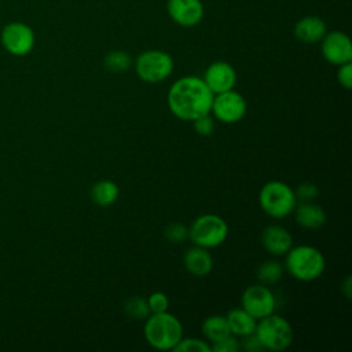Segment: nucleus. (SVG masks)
<instances>
[{"instance_id": "1", "label": "nucleus", "mask_w": 352, "mask_h": 352, "mask_svg": "<svg viewBox=\"0 0 352 352\" xmlns=\"http://www.w3.org/2000/svg\"><path fill=\"white\" fill-rule=\"evenodd\" d=\"M213 95L214 94L208 88L202 77L183 76L169 87L166 103L176 118L194 121L210 113Z\"/></svg>"}, {"instance_id": "2", "label": "nucleus", "mask_w": 352, "mask_h": 352, "mask_svg": "<svg viewBox=\"0 0 352 352\" xmlns=\"http://www.w3.org/2000/svg\"><path fill=\"white\" fill-rule=\"evenodd\" d=\"M144 338L150 346L158 351H173L183 337L180 319L169 311L150 314L144 319Z\"/></svg>"}, {"instance_id": "3", "label": "nucleus", "mask_w": 352, "mask_h": 352, "mask_svg": "<svg viewBox=\"0 0 352 352\" xmlns=\"http://www.w3.org/2000/svg\"><path fill=\"white\" fill-rule=\"evenodd\" d=\"M285 268L294 279L312 282L320 278L324 272L326 258L318 248L301 243L289 249L286 253Z\"/></svg>"}, {"instance_id": "4", "label": "nucleus", "mask_w": 352, "mask_h": 352, "mask_svg": "<svg viewBox=\"0 0 352 352\" xmlns=\"http://www.w3.org/2000/svg\"><path fill=\"white\" fill-rule=\"evenodd\" d=\"M297 204L294 188L280 180H270L258 191V205L272 219L289 216Z\"/></svg>"}, {"instance_id": "5", "label": "nucleus", "mask_w": 352, "mask_h": 352, "mask_svg": "<svg viewBox=\"0 0 352 352\" xmlns=\"http://www.w3.org/2000/svg\"><path fill=\"white\" fill-rule=\"evenodd\" d=\"M254 334L260 340L264 351L272 352L287 349L294 338L290 322L275 312L257 320Z\"/></svg>"}, {"instance_id": "6", "label": "nucleus", "mask_w": 352, "mask_h": 352, "mask_svg": "<svg viewBox=\"0 0 352 352\" xmlns=\"http://www.w3.org/2000/svg\"><path fill=\"white\" fill-rule=\"evenodd\" d=\"M228 236L227 221L214 213H205L195 217L188 227V239L192 245L213 249L226 242Z\"/></svg>"}, {"instance_id": "7", "label": "nucleus", "mask_w": 352, "mask_h": 352, "mask_svg": "<svg viewBox=\"0 0 352 352\" xmlns=\"http://www.w3.org/2000/svg\"><path fill=\"white\" fill-rule=\"evenodd\" d=\"M175 67L173 58L161 50H147L138 55L135 72L138 77L148 84H157L166 80Z\"/></svg>"}, {"instance_id": "8", "label": "nucleus", "mask_w": 352, "mask_h": 352, "mask_svg": "<svg viewBox=\"0 0 352 352\" xmlns=\"http://www.w3.org/2000/svg\"><path fill=\"white\" fill-rule=\"evenodd\" d=\"M0 43L8 54L14 56H25L32 52L36 36L28 23L12 21L3 26L0 32Z\"/></svg>"}, {"instance_id": "9", "label": "nucleus", "mask_w": 352, "mask_h": 352, "mask_svg": "<svg viewBox=\"0 0 352 352\" xmlns=\"http://www.w3.org/2000/svg\"><path fill=\"white\" fill-rule=\"evenodd\" d=\"M246 110V99L235 89L213 95L210 113L213 114V118L223 124H235L241 121L245 117Z\"/></svg>"}, {"instance_id": "10", "label": "nucleus", "mask_w": 352, "mask_h": 352, "mask_svg": "<svg viewBox=\"0 0 352 352\" xmlns=\"http://www.w3.org/2000/svg\"><path fill=\"white\" fill-rule=\"evenodd\" d=\"M241 307L257 320L275 312L276 298L268 285L256 283L248 286L241 297Z\"/></svg>"}, {"instance_id": "11", "label": "nucleus", "mask_w": 352, "mask_h": 352, "mask_svg": "<svg viewBox=\"0 0 352 352\" xmlns=\"http://www.w3.org/2000/svg\"><path fill=\"white\" fill-rule=\"evenodd\" d=\"M320 51L323 58L331 65H342L352 60V43L346 33L340 30L326 32L320 40Z\"/></svg>"}, {"instance_id": "12", "label": "nucleus", "mask_w": 352, "mask_h": 352, "mask_svg": "<svg viewBox=\"0 0 352 352\" xmlns=\"http://www.w3.org/2000/svg\"><path fill=\"white\" fill-rule=\"evenodd\" d=\"M202 80L213 94H220L234 89L236 84V72L231 63L216 60L206 67Z\"/></svg>"}, {"instance_id": "13", "label": "nucleus", "mask_w": 352, "mask_h": 352, "mask_svg": "<svg viewBox=\"0 0 352 352\" xmlns=\"http://www.w3.org/2000/svg\"><path fill=\"white\" fill-rule=\"evenodd\" d=\"M166 8L170 19L183 28L198 25L205 12L201 0H168Z\"/></svg>"}, {"instance_id": "14", "label": "nucleus", "mask_w": 352, "mask_h": 352, "mask_svg": "<svg viewBox=\"0 0 352 352\" xmlns=\"http://www.w3.org/2000/svg\"><path fill=\"white\" fill-rule=\"evenodd\" d=\"M263 248L272 256H283L293 246V236L290 231L279 224L265 227L260 236Z\"/></svg>"}, {"instance_id": "15", "label": "nucleus", "mask_w": 352, "mask_h": 352, "mask_svg": "<svg viewBox=\"0 0 352 352\" xmlns=\"http://www.w3.org/2000/svg\"><path fill=\"white\" fill-rule=\"evenodd\" d=\"M213 257L209 253V249L201 246H191L183 254L184 268L197 278H204L209 275L213 270Z\"/></svg>"}, {"instance_id": "16", "label": "nucleus", "mask_w": 352, "mask_h": 352, "mask_svg": "<svg viewBox=\"0 0 352 352\" xmlns=\"http://www.w3.org/2000/svg\"><path fill=\"white\" fill-rule=\"evenodd\" d=\"M326 32H327V28L324 21L316 15L302 16L296 22L293 29L296 38L305 44L319 43L326 34Z\"/></svg>"}, {"instance_id": "17", "label": "nucleus", "mask_w": 352, "mask_h": 352, "mask_svg": "<svg viewBox=\"0 0 352 352\" xmlns=\"http://www.w3.org/2000/svg\"><path fill=\"white\" fill-rule=\"evenodd\" d=\"M296 223L307 230H319L326 223V212L319 205L312 202H298L294 208Z\"/></svg>"}, {"instance_id": "18", "label": "nucleus", "mask_w": 352, "mask_h": 352, "mask_svg": "<svg viewBox=\"0 0 352 352\" xmlns=\"http://www.w3.org/2000/svg\"><path fill=\"white\" fill-rule=\"evenodd\" d=\"M226 319L230 327V333L235 337H246L253 334L257 324V319L253 318L242 307L230 309L226 315Z\"/></svg>"}, {"instance_id": "19", "label": "nucleus", "mask_w": 352, "mask_h": 352, "mask_svg": "<svg viewBox=\"0 0 352 352\" xmlns=\"http://www.w3.org/2000/svg\"><path fill=\"white\" fill-rule=\"evenodd\" d=\"M202 334L209 344L223 340L230 336V327L226 319V315H210L204 319L201 326Z\"/></svg>"}, {"instance_id": "20", "label": "nucleus", "mask_w": 352, "mask_h": 352, "mask_svg": "<svg viewBox=\"0 0 352 352\" xmlns=\"http://www.w3.org/2000/svg\"><path fill=\"white\" fill-rule=\"evenodd\" d=\"M120 195V187L116 182L103 179L96 182L91 188V198L98 206L113 205Z\"/></svg>"}, {"instance_id": "21", "label": "nucleus", "mask_w": 352, "mask_h": 352, "mask_svg": "<svg viewBox=\"0 0 352 352\" xmlns=\"http://www.w3.org/2000/svg\"><path fill=\"white\" fill-rule=\"evenodd\" d=\"M124 314L133 320H144L151 312L147 304V298L142 296L128 297L122 304Z\"/></svg>"}, {"instance_id": "22", "label": "nucleus", "mask_w": 352, "mask_h": 352, "mask_svg": "<svg viewBox=\"0 0 352 352\" xmlns=\"http://www.w3.org/2000/svg\"><path fill=\"white\" fill-rule=\"evenodd\" d=\"M283 271H285V267L279 261L267 260L258 265L256 275H257V279L260 283L272 285V283H276L282 278Z\"/></svg>"}, {"instance_id": "23", "label": "nucleus", "mask_w": 352, "mask_h": 352, "mask_svg": "<svg viewBox=\"0 0 352 352\" xmlns=\"http://www.w3.org/2000/svg\"><path fill=\"white\" fill-rule=\"evenodd\" d=\"M103 65L109 72L124 73L132 66V58L126 51L114 50L106 54L103 59Z\"/></svg>"}, {"instance_id": "24", "label": "nucleus", "mask_w": 352, "mask_h": 352, "mask_svg": "<svg viewBox=\"0 0 352 352\" xmlns=\"http://www.w3.org/2000/svg\"><path fill=\"white\" fill-rule=\"evenodd\" d=\"M175 352H212L210 344L206 340L197 337H182L173 348Z\"/></svg>"}, {"instance_id": "25", "label": "nucleus", "mask_w": 352, "mask_h": 352, "mask_svg": "<svg viewBox=\"0 0 352 352\" xmlns=\"http://www.w3.org/2000/svg\"><path fill=\"white\" fill-rule=\"evenodd\" d=\"M164 236L170 243H183L188 239V227L179 221L170 223L164 228Z\"/></svg>"}, {"instance_id": "26", "label": "nucleus", "mask_w": 352, "mask_h": 352, "mask_svg": "<svg viewBox=\"0 0 352 352\" xmlns=\"http://www.w3.org/2000/svg\"><path fill=\"white\" fill-rule=\"evenodd\" d=\"M294 194L298 202H312L319 195V188L312 182H304L294 188Z\"/></svg>"}, {"instance_id": "27", "label": "nucleus", "mask_w": 352, "mask_h": 352, "mask_svg": "<svg viewBox=\"0 0 352 352\" xmlns=\"http://www.w3.org/2000/svg\"><path fill=\"white\" fill-rule=\"evenodd\" d=\"M147 304L151 314L165 312L169 309V298L164 292H154L147 297Z\"/></svg>"}, {"instance_id": "28", "label": "nucleus", "mask_w": 352, "mask_h": 352, "mask_svg": "<svg viewBox=\"0 0 352 352\" xmlns=\"http://www.w3.org/2000/svg\"><path fill=\"white\" fill-rule=\"evenodd\" d=\"M192 122V128L194 131L199 135V136H209L213 133L214 131V118L210 116V113L204 114L198 118H195Z\"/></svg>"}, {"instance_id": "29", "label": "nucleus", "mask_w": 352, "mask_h": 352, "mask_svg": "<svg viewBox=\"0 0 352 352\" xmlns=\"http://www.w3.org/2000/svg\"><path fill=\"white\" fill-rule=\"evenodd\" d=\"M210 349L212 352H238L241 349V344L235 336L230 334L223 340L210 344Z\"/></svg>"}, {"instance_id": "30", "label": "nucleus", "mask_w": 352, "mask_h": 352, "mask_svg": "<svg viewBox=\"0 0 352 352\" xmlns=\"http://www.w3.org/2000/svg\"><path fill=\"white\" fill-rule=\"evenodd\" d=\"M337 81L346 91H349L352 88V63L351 62H346V63H342L338 66Z\"/></svg>"}, {"instance_id": "31", "label": "nucleus", "mask_w": 352, "mask_h": 352, "mask_svg": "<svg viewBox=\"0 0 352 352\" xmlns=\"http://www.w3.org/2000/svg\"><path fill=\"white\" fill-rule=\"evenodd\" d=\"M241 348L245 349L246 352H261L264 351L260 340L256 337V334H249L246 337H242V341L239 342Z\"/></svg>"}, {"instance_id": "32", "label": "nucleus", "mask_w": 352, "mask_h": 352, "mask_svg": "<svg viewBox=\"0 0 352 352\" xmlns=\"http://www.w3.org/2000/svg\"><path fill=\"white\" fill-rule=\"evenodd\" d=\"M341 292L344 293V296L349 300L352 296V279L351 276H345V279L341 282Z\"/></svg>"}]
</instances>
